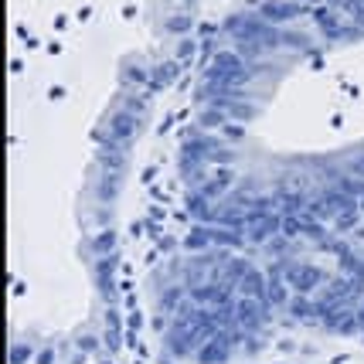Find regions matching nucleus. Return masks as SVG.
<instances>
[{
    "mask_svg": "<svg viewBox=\"0 0 364 364\" xmlns=\"http://www.w3.org/2000/svg\"><path fill=\"white\" fill-rule=\"evenodd\" d=\"M55 361V354H41V358H38V364H51Z\"/></svg>",
    "mask_w": 364,
    "mask_h": 364,
    "instance_id": "nucleus-16",
    "label": "nucleus"
},
{
    "mask_svg": "<svg viewBox=\"0 0 364 364\" xmlns=\"http://www.w3.org/2000/svg\"><path fill=\"white\" fill-rule=\"evenodd\" d=\"M283 279L289 283V289H296V293H314V289L323 283V269H317V266H293V269L283 272Z\"/></svg>",
    "mask_w": 364,
    "mask_h": 364,
    "instance_id": "nucleus-1",
    "label": "nucleus"
},
{
    "mask_svg": "<svg viewBox=\"0 0 364 364\" xmlns=\"http://www.w3.org/2000/svg\"><path fill=\"white\" fill-rule=\"evenodd\" d=\"M208 235L215 245H238L242 235H238V228H208Z\"/></svg>",
    "mask_w": 364,
    "mask_h": 364,
    "instance_id": "nucleus-5",
    "label": "nucleus"
},
{
    "mask_svg": "<svg viewBox=\"0 0 364 364\" xmlns=\"http://www.w3.org/2000/svg\"><path fill=\"white\" fill-rule=\"evenodd\" d=\"M252 269V266H249V262H245V259H228V262H225V272H228V279H242V276H245V272Z\"/></svg>",
    "mask_w": 364,
    "mask_h": 364,
    "instance_id": "nucleus-8",
    "label": "nucleus"
},
{
    "mask_svg": "<svg viewBox=\"0 0 364 364\" xmlns=\"http://www.w3.org/2000/svg\"><path fill=\"white\" fill-rule=\"evenodd\" d=\"M129 129H133V123H129L127 116H116V119H112V133H116V136H129Z\"/></svg>",
    "mask_w": 364,
    "mask_h": 364,
    "instance_id": "nucleus-13",
    "label": "nucleus"
},
{
    "mask_svg": "<svg viewBox=\"0 0 364 364\" xmlns=\"http://www.w3.org/2000/svg\"><path fill=\"white\" fill-rule=\"evenodd\" d=\"M225 184H228V174H218L215 181H208L205 188H201V194H205V198H218L225 191Z\"/></svg>",
    "mask_w": 364,
    "mask_h": 364,
    "instance_id": "nucleus-9",
    "label": "nucleus"
},
{
    "mask_svg": "<svg viewBox=\"0 0 364 364\" xmlns=\"http://www.w3.org/2000/svg\"><path fill=\"white\" fill-rule=\"evenodd\" d=\"M272 252H276V255L286 252V238H276V242H272Z\"/></svg>",
    "mask_w": 364,
    "mask_h": 364,
    "instance_id": "nucleus-15",
    "label": "nucleus"
},
{
    "mask_svg": "<svg viewBox=\"0 0 364 364\" xmlns=\"http://www.w3.org/2000/svg\"><path fill=\"white\" fill-rule=\"evenodd\" d=\"M201 350H205V354H201V361H205V364L225 361V350H228V344H225V341H208Z\"/></svg>",
    "mask_w": 364,
    "mask_h": 364,
    "instance_id": "nucleus-6",
    "label": "nucleus"
},
{
    "mask_svg": "<svg viewBox=\"0 0 364 364\" xmlns=\"http://www.w3.org/2000/svg\"><path fill=\"white\" fill-rule=\"evenodd\" d=\"M266 286H269V283H266V276H262L259 269H249L242 279H238L242 296H262V293H266Z\"/></svg>",
    "mask_w": 364,
    "mask_h": 364,
    "instance_id": "nucleus-3",
    "label": "nucleus"
},
{
    "mask_svg": "<svg viewBox=\"0 0 364 364\" xmlns=\"http://www.w3.org/2000/svg\"><path fill=\"white\" fill-rule=\"evenodd\" d=\"M235 317H238V323H245L249 331L259 327V306H255V296H242V303L235 306Z\"/></svg>",
    "mask_w": 364,
    "mask_h": 364,
    "instance_id": "nucleus-4",
    "label": "nucleus"
},
{
    "mask_svg": "<svg viewBox=\"0 0 364 364\" xmlns=\"http://www.w3.org/2000/svg\"><path fill=\"white\" fill-rule=\"evenodd\" d=\"M289 310H293V317H303V320H306L310 314H314V310H317V306H314L310 300H303V293H300V296H296V303H293Z\"/></svg>",
    "mask_w": 364,
    "mask_h": 364,
    "instance_id": "nucleus-10",
    "label": "nucleus"
},
{
    "mask_svg": "<svg viewBox=\"0 0 364 364\" xmlns=\"http://www.w3.org/2000/svg\"><path fill=\"white\" fill-rule=\"evenodd\" d=\"M208 242H211V235H208V228H194V232L188 235V242H184V245H188L191 252H201V249H205Z\"/></svg>",
    "mask_w": 364,
    "mask_h": 364,
    "instance_id": "nucleus-7",
    "label": "nucleus"
},
{
    "mask_svg": "<svg viewBox=\"0 0 364 364\" xmlns=\"http://www.w3.org/2000/svg\"><path fill=\"white\" fill-rule=\"evenodd\" d=\"M228 289H232L228 283H222V286H194V289H191V300L201 303V306H205V303L228 306Z\"/></svg>",
    "mask_w": 364,
    "mask_h": 364,
    "instance_id": "nucleus-2",
    "label": "nucleus"
},
{
    "mask_svg": "<svg viewBox=\"0 0 364 364\" xmlns=\"http://www.w3.org/2000/svg\"><path fill=\"white\" fill-rule=\"evenodd\" d=\"M337 188L348 191V194H364V181H350V177H341V181H337Z\"/></svg>",
    "mask_w": 364,
    "mask_h": 364,
    "instance_id": "nucleus-11",
    "label": "nucleus"
},
{
    "mask_svg": "<svg viewBox=\"0 0 364 364\" xmlns=\"http://www.w3.org/2000/svg\"><path fill=\"white\" fill-rule=\"evenodd\" d=\"M11 361H14V364L31 361V348H28V344H14V354H11Z\"/></svg>",
    "mask_w": 364,
    "mask_h": 364,
    "instance_id": "nucleus-14",
    "label": "nucleus"
},
{
    "mask_svg": "<svg viewBox=\"0 0 364 364\" xmlns=\"http://www.w3.org/2000/svg\"><path fill=\"white\" fill-rule=\"evenodd\" d=\"M283 205H286V211H300V208L306 205V198H303L300 191H296V194H283Z\"/></svg>",
    "mask_w": 364,
    "mask_h": 364,
    "instance_id": "nucleus-12",
    "label": "nucleus"
}]
</instances>
